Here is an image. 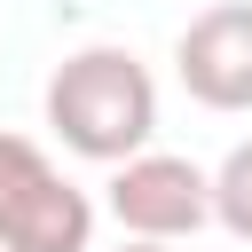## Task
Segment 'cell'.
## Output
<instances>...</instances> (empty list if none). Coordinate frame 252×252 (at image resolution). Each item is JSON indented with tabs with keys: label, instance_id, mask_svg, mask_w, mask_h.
Returning <instances> with one entry per match:
<instances>
[{
	"label": "cell",
	"instance_id": "cell-1",
	"mask_svg": "<svg viewBox=\"0 0 252 252\" xmlns=\"http://www.w3.org/2000/svg\"><path fill=\"white\" fill-rule=\"evenodd\" d=\"M39 110H47V134H55L71 158L118 165V158L150 150V134H158V79H150V63H142L134 47L94 39V47H71V55L47 71Z\"/></svg>",
	"mask_w": 252,
	"mask_h": 252
},
{
	"label": "cell",
	"instance_id": "cell-2",
	"mask_svg": "<svg viewBox=\"0 0 252 252\" xmlns=\"http://www.w3.org/2000/svg\"><path fill=\"white\" fill-rule=\"evenodd\" d=\"M0 252H94V197L16 126H0Z\"/></svg>",
	"mask_w": 252,
	"mask_h": 252
},
{
	"label": "cell",
	"instance_id": "cell-3",
	"mask_svg": "<svg viewBox=\"0 0 252 252\" xmlns=\"http://www.w3.org/2000/svg\"><path fill=\"white\" fill-rule=\"evenodd\" d=\"M110 220L126 236H150V244H181L213 220V173L197 158H173V150H134L110 165Z\"/></svg>",
	"mask_w": 252,
	"mask_h": 252
},
{
	"label": "cell",
	"instance_id": "cell-4",
	"mask_svg": "<svg viewBox=\"0 0 252 252\" xmlns=\"http://www.w3.org/2000/svg\"><path fill=\"white\" fill-rule=\"evenodd\" d=\"M173 71L189 87V102L205 110H252V0H213L181 24L173 39Z\"/></svg>",
	"mask_w": 252,
	"mask_h": 252
},
{
	"label": "cell",
	"instance_id": "cell-5",
	"mask_svg": "<svg viewBox=\"0 0 252 252\" xmlns=\"http://www.w3.org/2000/svg\"><path fill=\"white\" fill-rule=\"evenodd\" d=\"M213 220H220L236 244H252V142H236V150L213 165Z\"/></svg>",
	"mask_w": 252,
	"mask_h": 252
},
{
	"label": "cell",
	"instance_id": "cell-6",
	"mask_svg": "<svg viewBox=\"0 0 252 252\" xmlns=\"http://www.w3.org/2000/svg\"><path fill=\"white\" fill-rule=\"evenodd\" d=\"M118 252H173V244H150V236H126Z\"/></svg>",
	"mask_w": 252,
	"mask_h": 252
}]
</instances>
